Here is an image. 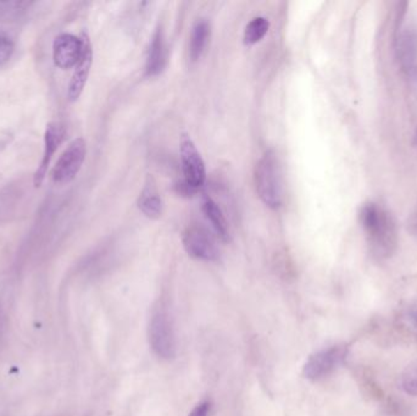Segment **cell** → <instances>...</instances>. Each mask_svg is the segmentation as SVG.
<instances>
[{
  "mask_svg": "<svg viewBox=\"0 0 417 416\" xmlns=\"http://www.w3.org/2000/svg\"><path fill=\"white\" fill-rule=\"evenodd\" d=\"M14 42L6 34H0V68L9 61L14 53Z\"/></svg>",
  "mask_w": 417,
  "mask_h": 416,
  "instance_id": "obj_17",
  "label": "cell"
},
{
  "mask_svg": "<svg viewBox=\"0 0 417 416\" xmlns=\"http://www.w3.org/2000/svg\"><path fill=\"white\" fill-rule=\"evenodd\" d=\"M416 226H417V225H416Z\"/></svg>",
  "mask_w": 417,
  "mask_h": 416,
  "instance_id": "obj_21",
  "label": "cell"
},
{
  "mask_svg": "<svg viewBox=\"0 0 417 416\" xmlns=\"http://www.w3.org/2000/svg\"><path fill=\"white\" fill-rule=\"evenodd\" d=\"M359 218L374 257H392L398 246V232L392 215L379 204L367 203L360 210Z\"/></svg>",
  "mask_w": 417,
  "mask_h": 416,
  "instance_id": "obj_1",
  "label": "cell"
},
{
  "mask_svg": "<svg viewBox=\"0 0 417 416\" xmlns=\"http://www.w3.org/2000/svg\"><path fill=\"white\" fill-rule=\"evenodd\" d=\"M180 153L182 170L185 176L183 182L192 192H197L205 184V164L199 150L195 147V142L185 133L181 137Z\"/></svg>",
  "mask_w": 417,
  "mask_h": 416,
  "instance_id": "obj_5",
  "label": "cell"
},
{
  "mask_svg": "<svg viewBox=\"0 0 417 416\" xmlns=\"http://www.w3.org/2000/svg\"><path fill=\"white\" fill-rule=\"evenodd\" d=\"M87 154V145L83 138H76L68 145L52 171V179L56 184H70L77 176Z\"/></svg>",
  "mask_w": 417,
  "mask_h": 416,
  "instance_id": "obj_6",
  "label": "cell"
},
{
  "mask_svg": "<svg viewBox=\"0 0 417 416\" xmlns=\"http://www.w3.org/2000/svg\"><path fill=\"white\" fill-rule=\"evenodd\" d=\"M270 29V22L265 17H255L252 19L244 31V43L248 45L260 42Z\"/></svg>",
  "mask_w": 417,
  "mask_h": 416,
  "instance_id": "obj_15",
  "label": "cell"
},
{
  "mask_svg": "<svg viewBox=\"0 0 417 416\" xmlns=\"http://www.w3.org/2000/svg\"><path fill=\"white\" fill-rule=\"evenodd\" d=\"M65 135H66L65 128L60 124L50 122L47 125L45 133H44L43 156H42V161L39 164L38 169L36 170L33 176V184L36 188H38L43 184L54 154L63 143Z\"/></svg>",
  "mask_w": 417,
  "mask_h": 416,
  "instance_id": "obj_8",
  "label": "cell"
},
{
  "mask_svg": "<svg viewBox=\"0 0 417 416\" xmlns=\"http://www.w3.org/2000/svg\"><path fill=\"white\" fill-rule=\"evenodd\" d=\"M348 354V348L344 344H337L328 348L322 349L312 354L304 365V376L311 381H319L327 378L335 369L340 368Z\"/></svg>",
  "mask_w": 417,
  "mask_h": 416,
  "instance_id": "obj_4",
  "label": "cell"
},
{
  "mask_svg": "<svg viewBox=\"0 0 417 416\" xmlns=\"http://www.w3.org/2000/svg\"><path fill=\"white\" fill-rule=\"evenodd\" d=\"M166 65V45L164 34L160 29L156 31L151 39V48L146 58V73L148 76H158L162 73Z\"/></svg>",
  "mask_w": 417,
  "mask_h": 416,
  "instance_id": "obj_12",
  "label": "cell"
},
{
  "mask_svg": "<svg viewBox=\"0 0 417 416\" xmlns=\"http://www.w3.org/2000/svg\"><path fill=\"white\" fill-rule=\"evenodd\" d=\"M208 412H210V403H200L188 416H208Z\"/></svg>",
  "mask_w": 417,
  "mask_h": 416,
  "instance_id": "obj_18",
  "label": "cell"
},
{
  "mask_svg": "<svg viewBox=\"0 0 417 416\" xmlns=\"http://www.w3.org/2000/svg\"><path fill=\"white\" fill-rule=\"evenodd\" d=\"M149 342L154 353L162 359H171L176 354V339L170 315L164 308L156 309L149 322Z\"/></svg>",
  "mask_w": 417,
  "mask_h": 416,
  "instance_id": "obj_3",
  "label": "cell"
},
{
  "mask_svg": "<svg viewBox=\"0 0 417 416\" xmlns=\"http://www.w3.org/2000/svg\"><path fill=\"white\" fill-rule=\"evenodd\" d=\"M138 208L149 218H160L162 213V199L156 186V179L151 174H148L146 184L139 194Z\"/></svg>",
  "mask_w": 417,
  "mask_h": 416,
  "instance_id": "obj_11",
  "label": "cell"
},
{
  "mask_svg": "<svg viewBox=\"0 0 417 416\" xmlns=\"http://www.w3.org/2000/svg\"><path fill=\"white\" fill-rule=\"evenodd\" d=\"M415 140H416V144H417V132H416V137H415Z\"/></svg>",
  "mask_w": 417,
  "mask_h": 416,
  "instance_id": "obj_20",
  "label": "cell"
},
{
  "mask_svg": "<svg viewBox=\"0 0 417 416\" xmlns=\"http://www.w3.org/2000/svg\"><path fill=\"white\" fill-rule=\"evenodd\" d=\"M183 246L190 257L213 262L220 257L213 235L199 223H193L183 233Z\"/></svg>",
  "mask_w": 417,
  "mask_h": 416,
  "instance_id": "obj_7",
  "label": "cell"
},
{
  "mask_svg": "<svg viewBox=\"0 0 417 416\" xmlns=\"http://www.w3.org/2000/svg\"><path fill=\"white\" fill-rule=\"evenodd\" d=\"M82 54V39L70 34L58 36L53 44L54 64L63 70L76 66Z\"/></svg>",
  "mask_w": 417,
  "mask_h": 416,
  "instance_id": "obj_9",
  "label": "cell"
},
{
  "mask_svg": "<svg viewBox=\"0 0 417 416\" xmlns=\"http://www.w3.org/2000/svg\"><path fill=\"white\" fill-rule=\"evenodd\" d=\"M407 319H408L410 325L413 326V329L417 331V308H411V309L409 310Z\"/></svg>",
  "mask_w": 417,
  "mask_h": 416,
  "instance_id": "obj_19",
  "label": "cell"
},
{
  "mask_svg": "<svg viewBox=\"0 0 417 416\" xmlns=\"http://www.w3.org/2000/svg\"><path fill=\"white\" fill-rule=\"evenodd\" d=\"M402 386L405 392L411 396H417V362L405 370L402 378Z\"/></svg>",
  "mask_w": 417,
  "mask_h": 416,
  "instance_id": "obj_16",
  "label": "cell"
},
{
  "mask_svg": "<svg viewBox=\"0 0 417 416\" xmlns=\"http://www.w3.org/2000/svg\"><path fill=\"white\" fill-rule=\"evenodd\" d=\"M255 184L259 197L267 207L280 208L282 205V181L276 155L268 150L255 166Z\"/></svg>",
  "mask_w": 417,
  "mask_h": 416,
  "instance_id": "obj_2",
  "label": "cell"
},
{
  "mask_svg": "<svg viewBox=\"0 0 417 416\" xmlns=\"http://www.w3.org/2000/svg\"><path fill=\"white\" fill-rule=\"evenodd\" d=\"M81 39H82V54H81V58L78 60L76 68H75V73H73V78H71V82L68 84V96L71 102L77 101L79 96H81L83 88L87 83L91 68H92V44H91L88 34H83Z\"/></svg>",
  "mask_w": 417,
  "mask_h": 416,
  "instance_id": "obj_10",
  "label": "cell"
},
{
  "mask_svg": "<svg viewBox=\"0 0 417 416\" xmlns=\"http://www.w3.org/2000/svg\"><path fill=\"white\" fill-rule=\"evenodd\" d=\"M210 38V24L204 19L195 22L190 40V58L192 61H197L204 53Z\"/></svg>",
  "mask_w": 417,
  "mask_h": 416,
  "instance_id": "obj_14",
  "label": "cell"
},
{
  "mask_svg": "<svg viewBox=\"0 0 417 416\" xmlns=\"http://www.w3.org/2000/svg\"><path fill=\"white\" fill-rule=\"evenodd\" d=\"M203 211L213 225V230L218 237L221 238L223 242L229 241V228H228L227 221L216 202H213L210 197H205L203 200Z\"/></svg>",
  "mask_w": 417,
  "mask_h": 416,
  "instance_id": "obj_13",
  "label": "cell"
}]
</instances>
